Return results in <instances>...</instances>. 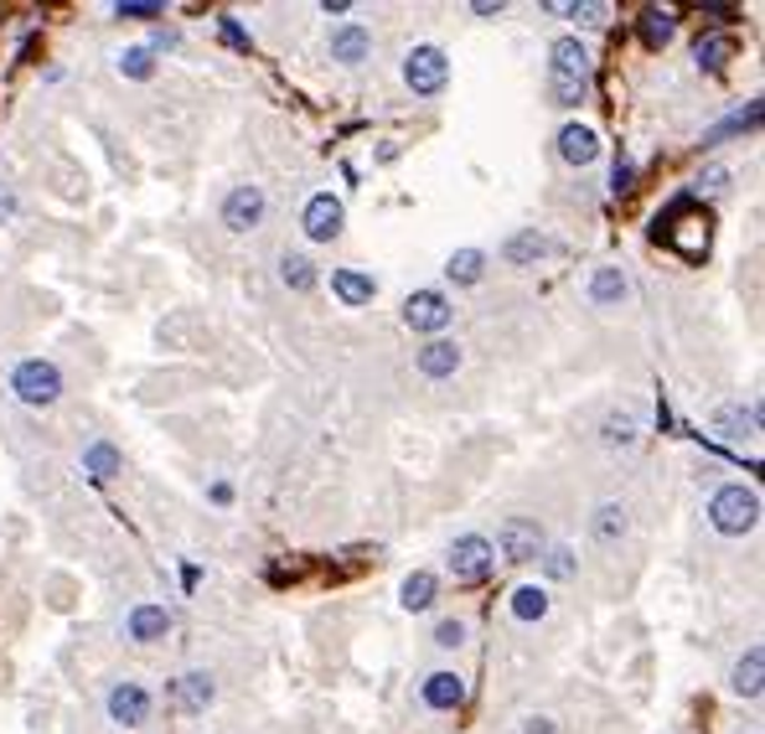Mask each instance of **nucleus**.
<instances>
[{
  "label": "nucleus",
  "mask_w": 765,
  "mask_h": 734,
  "mask_svg": "<svg viewBox=\"0 0 765 734\" xmlns=\"http://www.w3.org/2000/svg\"><path fill=\"white\" fill-rule=\"evenodd\" d=\"M512 615H517V621H543V615H548V590L543 585H517L512 590Z\"/></svg>",
  "instance_id": "obj_24"
},
{
  "label": "nucleus",
  "mask_w": 765,
  "mask_h": 734,
  "mask_svg": "<svg viewBox=\"0 0 765 734\" xmlns=\"http://www.w3.org/2000/svg\"><path fill=\"white\" fill-rule=\"evenodd\" d=\"M114 16H130V21H151V16H165L161 0H120Z\"/></svg>",
  "instance_id": "obj_34"
},
{
  "label": "nucleus",
  "mask_w": 765,
  "mask_h": 734,
  "mask_svg": "<svg viewBox=\"0 0 765 734\" xmlns=\"http://www.w3.org/2000/svg\"><path fill=\"white\" fill-rule=\"evenodd\" d=\"M496 549L512 559V564H527V559H543V527L533 517H507L496 527Z\"/></svg>",
  "instance_id": "obj_6"
},
{
  "label": "nucleus",
  "mask_w": 765,
  "mask_h": 734,
  "mask_svg": "<svg viewBox=\"0 0 765 734\" xmlns=\"http://www.w3.org/2000/svg\"><path fill=\"white\" fill-rule=\"evenodd\" d=\"M527 734H554V724H548V720H527Z\"/></svg>",
  "instance_id": "obj_39"
},
{
  "label": "nucleus",
  "mask_w": 765,
  "mask_h": 734,
  "mask_svg": "<svg viewBox=\"0 0 765 734\" xmlns=\"http://www.w3.org/2000/svg\"><path fill=\"white\" fill-rule=\"evenodd\" d=\"M765 652L761 646H751V652H745V657L735 662V673H729V688L735 693H745V698H761V688H765Z\"/></svg>",
  "instance_id": "obj_14"
},
{
  "label": "nucleus",
  "mask_w": 765,
  "mask_h": 734,
  "mask_svg": "<svg viewBox=\"0 0 765 734\" xmlns=\"http://www.w3.org/2000/svg\"><path fill=\"white\" fill-rule=\"evenodd\" d=\"M368 52H373V37H368L362 27L331 31V58H336V62H346V68H352V62H362Z\"/></svg>",
  "instance_id": "obj_18"
},
{
  "label": "nucleus",
  "mask_w": 765,
  "mask_h": 734,
  "mask_svg": "<svg viewBox=\"0 0 765 734\" xmlns=\"http://www.w3.org/2000/svg\"><path fill=\"white\" fill-rule=\"evenodd\" d=\"M11 389H16L21 404L47 409V404H58V399H62V373L52 368V362H42V358H27L11 373Z\"/></svg>",
  "instance_id": "obj_3"
},
{
  "label": "nucleus",
  "mask_w": 765,
  "mask_h": 734,
  "mask_svg": "<svg viewBox=\"0 0 765 734\" xmlns=\"http://www.w3.org/2000/svg\"><path fill=\"white\" fill-rule=\"evenodd\" d=\"M708 187H714V192H724V187H729V171H724V165H714V171H708Z\"/></svg>",
  "instance_id": "obj_37"
},
{
  "label": "nucleus",
  "mask_w": 765,
  "mask_h": 734,
  "mask_svg": "<svg viewBox=\"0 0 765 734\" xmlns=\"http://www.w3.org/2000/svg\"><path fill=\"white\" fill-rule=\"evenodd\" d=\"M331 290L342 295V305H373V295H378V285L358 270H336L331 274Z\"/></svg>",
  "instance_id": "obj_20"
},
{
  "label": "nucleus",
  "mask_w": 765,
  "mask_h": 734,
  "mask_svg": "<svg viewBox=\"0 0 765 734\" xmlns=\"http://www.w3.org/2000/svg\"><path fill=\"white\" fill-rule=\"evenodd\" d=\"M305 239H315V243H331L336 233H342V202L331 192H315L311 202H305Z\"/></svg>",
  "instance_id": "obj_9"
},
{
  "label": "nucleus",
  "mask_w": 765,
  "mask_h": 734,
  "mask_svg": "<svg viewBox=\"0 0 765 734\" xmlns=\"http://www.w3.org/2000/svg\"><path fill=\"white\" fill-rule=\"evenodd\" d=\"M585 93H590V52H585V42L558 37L554 62H548V99H554L558 109H574V104H585Z\"/></svg>",
  "instance_id": "obj_1"
},
{
  "label": "nucleus",
  "mask_w": 765,
  "mask_h": 734,
  "mask_svg": "<svg viewBox=\"0 0 765 734\" xmlns=\"http://www.w3.org/2000/svg\"><path fill=\"white\" fill-rule=\"evenodd\" d=\"M492 543L481 539V533H465V539L451 543V574L461 580V585H476V580H486V570H492Z\"/></svg>",
  "instance_id": "obj_7"
},
{
  "label": "nucleus",
  "mask_w": 765,
  "mask_h": 734,
  "mask_svg": "<svg viewBox=\"0 0 765 734\" xmlns=\"http://www.w3.org/2000/svg\"><path fill=\"white\" fill-rule=\"evenodd\" d=\"M212 693H218V688H212V677H208V673H181V677H177V704H181V708H192V714L212 704Z\"/></svg>",
  "instance_id": "obj_21"
},
{
  "label": "nucleus",
  "mask_w": 765,
  "mask_h": 734,
  "mask_svg": "<svg viewBox=\"0 0 765 734\" xmlns=\"http://www.w3.org/2000/svg\"><path fill=\"white\" fill-rule=\"evenodd\" d=\"M124 631H130L135 642H161L165 631H171V615H165V605H135Z\"/></svg>",
  "instance_id": "obj_15"
},
{
  "label": "nucleus",
  "mask_w": 765,
  "mask_h": 734,
  "mask_svg": "<svg viewBox=\"0 0 765 734\" xmlns=\"http://www.w3.org/2000/svg\"><path fill=\"white\" fill-rule=\"evenodd\" d=\"M543 254H548V239H543L538 228H523V233H512V239L502 243V259H507V264H538Z\"/></svg>",
  "instance_id": "obj_16"
},
{
  "label": "nucleus",
  "mask_w": 765,
  "mask_h": 734,
  "mask_svg": "<svg viewBox=\"0 0 765 734\" xmlns=\"http://www.w3.org/2000/svg\"><path fill=\"white\" fill-rule=\"evenodd\" d=\"M626 274L615 270V264H601V270L590 274V300H595V305H621V300H626Z\"/></svg>",
  "instance_id": "obj_19"
},
{
  "label": "nucleus",
  "mask_w": 765,
  "mask_h": 734,
  "mask_svg": "<svg viewBox=\"0 0 765 734\" xmlns=\"http://www.w3.org/2000/svg\"><path fill=\"white\" fill-rule=\"evenodd\" d=\"M6 212H11V197H6V192H0V218H6Z\"/></svg>",
  "instance_id": "obj_40"
},
{
  "label": "nucleus",
  "mask_w": 765,
  "mask_h": 734,
  "mask_svg": "<svg viewBox=\"0 0 765 734\" xmlns=\"http://www.w3.org/2000/svg\"><path fill=\"white\" fill-rule=\"evenodd\" d=\"M120 73H130V78H151V73H155L151 47H130V52L120 58Z\"/></svg>",
  "instance_id": "obj_31"
},
{
  "label": "nucleus",
  "mask_w": 765,
  "mask_h": 734,
  "mask_svg": "<svg viewBox=\"0 0 765 734\" xmlns=\"http://www.w3.org/2000/svg\"><path fill=\"white\" fill-rule=\"evenodd\" d=\"M455 368H461V346L445 342V336H435V342L420 346V373L424 378H451Z\"/></svg>",
  "instance_id": "obj_13"
},
{
  "label": "nucleus",
  "mask_w": 765,
  "mask_h": 734,
  "mask_svg": "<svg viewBox=\"0 0 765 734\" xmlns=\"http://www.w3.org/2000/svg\"><path fill=\"white\" fill-rule=\"evenodd\" d=\"M708 523L719 527V533H729V539L751 533V527L761 523V496H755L751 486H719L714 502H708Z\"/></svg>",
  "instance_id": "obj_2"
},
{
  "label": "nucleus",
  "mask_w": 765,
  "mask_h": 734,
  "mask_svg": "<svg viewBox=\"0 0 765 734\" xmlns=\"http://www.w3.org/2000/svg\"><path fill=\"white\" fill-rule=\"evenodd\" d=\"M558 155L570 165H590L601 155V140H595V130H585V124H564V130H558Z\"/></svg>",
  "instance_id": "obj_11"
},
{
  "label": "nucleus",
  "mask_w": 765,
  "mask_h": 734,
  "mask_svg": "<svg viewBox=\"0 0 765 734\" xmlns=\"http://www.w3.org/2000/svg\"><path fill=\"white\" fill-rule=\"evenodd\" d=\"M714 424H719V435H729V440H751L755 430H761V409H745V404H729V409H719L714 414Z\"/></svg>",
  "instance_id": "obj_17"
},
{
  "label": "nucleus",
  "mask_w": 765,
  "mask_h": 734,
  "mask_svg": "<svg viewBox=\"0 0 765 734\" xmlns=\"http://www.w3.org/2000/svg\"><path fill=\"white\" fill-rule=\"evenodd\" d=\"M445 274H451L455 285H476L481 274H486V254H481V249H461V254H451Z\"/></svg>",
  "instance_id": "obj_26"
},
{
  "label": "nucleus",
  "mask_w": 765,
  "mask_h": 734,
  "mask_svg": "<svg viewBox=\"0 0 765 734\" xmlns=\"http://www.w3.org/2000/svg\"><path fill=\"white\" fill-rule=\"evenodd\" d=\"M590 533L601 543H621V533H626V507L621 502H605V507H595V523H590Z\"/></svg>",
  "instance_id": "obj_25"
},
{
  "label": "nucleus",
  "mask_w": 765,
  "mask_h": 734,
  "mask_svg": "<svg viewBox=\"0 0 765 734\" xmlns=\"http://www.w3.org/2000/svg\"><path fill=\"white\" fill-rule=\"evenodd\" d=\"M605 440H611V445H631V440H636V414H611V420H605Z\"/></svg>",
  "instance_id": "obj_33"
},
{
  "label": "nucleus",
  "mask_w": 765,
  "mask_h": 734,
  "mask_svg": "<svg viewBox=\"0 0 765 734\" xmlns=\"http://www.w3.org/2000/svg\"><path fill=\"white\" fill-rule=\"evenodd\" d=\"M83 471H89L93 481H109L114 471H120V450L114 445H89L83 450Z\"/></svg>",
  "instance_id": "obj_29"
},
{
  "label": "nucleus",
  "mask_w": 765,
  "mask_h": 734,
  "mask_svg": "<svg viewBox=\"0 0 765 734\" xmlns=\"http://www.w3.org/2000/svg\"><path fill=\"white\" fill-rule=\"evenodd\" d=\"M109 720L114 724H145L151 720V693L140 688V683H120V688H109Z\"/></svg>",
  "instance_id": "obj_10"
},
{
  "label": "nucleus",
  "mask_w": 765,
  "mask_h": 734,
  "mask_svg": "<svg viewBox=\"0 0 765 734\" xmlns=\"http://www.w3.org/2000/svg\"><path fill=\"white\" fill-rule=\"evenodd\" d=\"M708 21H735V6H708Z\"/></svg>",
  "instance_id": "obj_38"
},
{
  "label": "nucleus",
  "mask_w": 765,
  "mask_h": 734,
  "mask_svg": "<svg viewBox=\"0 0 765 734\" xmlns=\"http://www.w3.org/2000/svg\"><path fill=\"white\" fill-rule=\"evenodd\" d=\"M755 124H761V99H755L751 109H735L724 124H714V130L704 135V145H724L729 135H745V130H755Z\"/></svg>",
  "instance_id": "obj_23"
},
{
  "label": "nucleus",
  "mask_w": 765,
  "mask_h": 734,
  "mask_svg": "<svg viewBox=\"0 0 765 734\" xmlns=\"http://www.w3.org/2000/svg\"><path fill=\"white\" fill-rule=\"evenodd\" d=\"M420 698H424L430 708H461V704H465L461 673H430V677H424V688H420Z\"/></svg>",
  "instance_id": "obj_12"
},
{
  "label": "nucleus",
  "mask_w": 765,
  "mask_h": 734,
  "mask_svg": "<svg viewBox=\"0 0 765 734\" xmlns=\"http://www.w3.org/2000/svg\"><path fill=\"white\" fill-rule=\"evenodd\" d=\"M264 208H270V197H264V187H254V181H243V187H233V192L223 197V223L233 228V233H254V228L264 223Z\"/></svg>",
  "instance_id": "obj_5"
},
{
  "label": "nucleus",
  "mask_w": 765,
  "mask_h": 734,
  "mask_svg": "<svg viewBox=\"0 0 765 734\" xmlns=\"http://www.w3.org/2000/svg\"><path fill=\"white\" fill-rule=\"evenodd\" d=\"M729 52H735V42H729V37H704V42H698V62H704V68H724V62H729Z\"/></svg>",
  "instance_id": "obj_30"
},
{
  "label": "nucleus",
  "mask_w": 765,
  "mask_h": 734,
  "mask_svg": "<svg viewBox=\"0 0 765 734\" xmlns=\"http://www.w3.org/2000/svg\"><path fill=\"white\" fill-rule=\"evenodd\" d=\"M280 280H285L295 295H305V290H315V264L305 254H285L280 259Z\"/></svg>",
  "instance_id": "obj_27"
},
{
  "label": "nucleus",
  "mask_w": 765,
  "mask_h": 734,
  "mask_svg": "<svg viewBox=\"0 0 765 734\" xmlns=\"http://www.w3.org/2000/svg\"><path fill=\"white\" fill-rule=\"evenodd\" d=\"M677 31V16L673 11H662V6H652V11H642V37L646 47H662L667 37Z\"/></svg>",
  "instance_id": "obj_28"
},
{
  "label": "nucleus",
  "mask_w": 765,
  "mask_h": 734,
  "mask_svg": "<svg viewBox=\"0 0 765 734\" xmlns=\"http://www.w3.org/2000/svg\"><path fill=\"white\" fill-rule=\"evenodd\" d=\"M611 187H615V192H626V187H631V161H615V177H611Z\"/></svg>",
  "instance_id": "obj_36"
},
{
  "label": "nucleus",
  "mask_w": 765,
  "mask_h": 734,
  "mask_svg": "<svg viewBox=\"0 0 765 734\" xmlns=\"http://www.w3.org/2000/svg\"><path fill=\"white\" fill-rule=\"evenodd\" d=\"M543 574H548V580H570V574H574V554H570V549H543Z\"/></svg>",
  "instance_id": "obj_32"
},
{
  "label": "nucleus",
  "mask_w": 765,
  "mask_h": 734,
  "mask_svg": "<svg viewBox=\"0 0 765 734\" xmlns=\"http://www.w3.org/2000/svg\"><path fill=\"white\" fill-rule=\"evenodd\" d=\"M435 595H440V580L430 570H420V574H409L404 580V611H430V605H435Z\"/></svg>",
  "instance_id": "obj_22"
},
{
  "label": "nucleus",
  "mask_w": 765,
  "mask_h": 734,
  "mask_svg": "<svg viewBox=\"0 0 765 734\" xmlns=\"http://www.w3.org/2000/svg\"><path fill=\"white\" fill-rule=\"evenodd\" d=\"M445 78H451V62H445L440 47H414V52L404 58V83L414 93H424V99L445 89Z\"/></svg>",
  "instance_id": "obj_4"
},
{
  "label": "nucleus",
  "mask_w": 765,
  "mask_h": 734,
  "mask_svg": "<svg viewBox=\"0 0 765 734\" xmlns=\"http://www.w3.org/2000/svg\"><path fill=\"white\" fill-rule=\"evenodd\" d=\"M435 642L440 646H461L465 642V626H461V621H440V626H435Z\"/></svg>",
  "instance_id": "obj_35"
},
{
  "label": "nucleus",
  "mask_w": 765,
  "mask_h": 734,
  "mask_svg": "<svg viewBox=\"0 0 765 734\" xmlns=\"http://www.w3.org/2000/svg\"><path fill=\"white\" fill-rule=\"evenodd\" d=\"M451 315H455V305L440 295V290H414L409 305H404V321L414 331H445L451 326Z\"/></svg>",
  "instance_id": "obj_8"
}]
</instances>
